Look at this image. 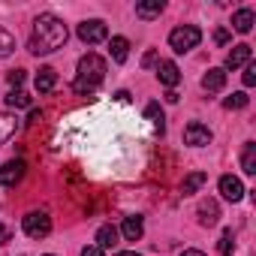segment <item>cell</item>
Wrapping results in <instances>:
<instances>
[{
    "label": "cell",
    "mask_w": 256,
    "mask_h": 256,
    "mask_svg": "<svg viewBox=\"0 0 256 256\" xmlns=\"http://www.w3.org/2000/svg\"><path fill=\"white\" fill-rule=\"evenodd\" d=\"M66 24L58 18V16H52V12H42L36 22H34V36H30V42H28V48L34 52V54H52V52H58L64 42H66Z\"/></svg>",
    "instance_id": "6da1fadb"
},
{
    "label": "cell",
    "mask_w": 256,
    "mask_h": 256,
    "mask_svg": "<svg viewBox=\"0 0 256 256\" xmlns=\"http://www.w3.org/2000/svg\"><path fill=\"white\" fill-rule=\"evenodd\" d=\"M102 78H106V60H102L100 54L88 52V54L78 60V76H76L72 88H76V94H90Z\"/></svg>",
    "instance_id": "7a4b0ae2"
},
{
    "label": "cell",
    "mask_w": 256,
    "mask_h": 256,
    "mask_svg": "<svg viewBox=\"0 0 256 256\" xmlns=\"http://www.w3.org/2000/svg\"><path fill=\"white\" fill-rule=\"evenodd\" d=\"M199 42H202V30H199L196 24H181V28H175V30L169 34V46H172V52H178V54L196 48Z\"/></svg>",
    "instance_id": "3957f363"
},
{
    "label": "cell",
    "mask_w": 256,
    "mask_h": 256,
    "mask_svg": "<svg viewBox=\"0 0 256 256\" xmlns=\"http://www.w3.org/2000/svg\"><path fill=\"white\" fill-rule=\"evenodd\" d=\"M24 232H28L30 238H46V235L52 232V217H48L46 211H30V214L24 217Z\"/></svg>",
    "instance_id": "277c9868"
},
{
    "label": "cell",
    "mask_w": 256,
    "mask_h": 256,
    "mask_svg": "<svg viewBox=\"0 0 256 256\" xmlns=\"http://www.w3.org/2000/svg\"><path fill=\"white\" fill-rule=\"evenodd\" d=\"M106 36H108V28H106L100 18H90V22H82V24H78V40L88 42V46H96V42H102Z\"/></svg>",
    "instance_id": "5b68a950"
},
{
    "label": "cell",
    "mask_w": 256,
    "mask_h": 256,
    "mask_svg": "<svg viewBox=\"0 0 256 256\" xmlns=\"http://www.w3.org/2000/svg\"><path fill=\"white\" fill-rule=\"evenodd\" d=\"M24 172H28L24 160H10V163H4V166H0V187H16V184L24 178Z\"/></svg>",
    "instance_id": "8992f818"
},
{
    "label": "cell",
    "mask_w": 256,
    "mask_h": 256,
    "mask_svg": "<svg viewBox=\"0 0 256 256\" xmlns=\"http://www.w3.org/2000/svg\"><path fill=\"white\" fill-rule=\"evenodd\" d=\"M184 142H187V145H193V148L211 145V130H208L205 124L193 120V124H187V126H184Z\"/></svg>",
    "instance_id": "52a82bcc"
},
{
    "label": "cell",
    "mask_w": 256,
    "mask_h": 256,
    "mask_svg": "<svg viewBox=\"0 0 256 256\" xmlns=\"http://www.w3.org/2000/svg\"><path fill=\"white\" fill-rule=\"evenodd\" d=\"M18 130H22V120L10 112H0V145H6Z\"/></svg>",
    "instance_id": "ba28073f"
},
{
    "label": "cell",
    "mask_w": 256,
    "mask_h": 256,
    "mask_svg": "<svg viewBox=\"0 0 256 256\" xmlns=\"http://www.w3.org/2000/svg\"><path fill=\"white\" fill-rule=\"evenodd\" d=\"M250 58H253V52H250V46H247V42H241V46H232V52L226 54V70L247 66V64H250Z\"/></svg>",
    "instance_id": "9c48e42d"
},
{
    "label": "cell",
    "mask_w": 256,
    "mask_h": 256,
    "mask_svg": "<svg viewBox=\"0 0 256 256\" xmlns=\"http://www.w3.org/2000/svg\"><path fill=\"white\" fill-rule=\"evenodd\" d=\"M220 193H223V199L238 202V199L244 196V184H241L235 175H223V178H220Z\"/></svg>",
    "instance_id": "30bf717a"
},
{
    "label": "cell",
    "mask_w": 256,
    "mask_h": 256,
    "mask_svg": "<svg viewBox=\"0 0 256 256\" xmlns=\"http://www.w3.org/2000/svg\"><path fill=\"white\" fill-rule=\"evenodd\" d=\"M157 78H160V84L175 88V84L181 82V70H178L172 60H160V66H157Z\"/></svg>",
    "instance_id": "8fae6325"
},
{
    "label": "cell",
    "mask_w": 256,
    "mask_h": 256,
    "mask_svg": "<svg viewBox=\"0 0 256 256\" xmlns=\"http://www.w3.org/2000/svg\"><path fill=\"white\" fill-rule=\"evenodd\" d=\"M120 235H124L126 241H139V238L145 235V223H142V217H124V223H120Z\"/></svg>",
    "instance_id": "7c38bea8"
},
{
    "label": "cell",
    "mask_w": 256,
    "mask_h": 256,
    "mask_svg": "<svg viewBox=\"0 0 256 256\" xmlns=\"http://www.w3.org/2000/svg\"><path fill=\"white\" fill-rule=\"evenodd\" d=\"M223 84H226V70H220V66H214V70H208V72L202 76V88L211 90V94L223 90Z\"/></svg>",
    "instance_id": "4fadbf2b"
},
{
    "label": "cell",
    "mask_w": 256,
    "mask_h": 256,
    "mask_svg": "<svg viewBox=\"0 0 256 256\" xmlns=\"http://www.w3.org/2000/svg\"><path fill=\"white\" fill-rule=\"evenodd\" d=\"M199 223L202 226H214L217 220H220V208H217V202L214 199H205V202H199Z\"/></svg>",
    "instance_id": "5bb4252c"
},
{
    "label": "cell",
    "mask_w": 256,
    "mask_h": 256,
    "mask_svg": "<svg viewBox=\"0 0 256 256\" xmlns=\"http://www.w3.org/2000/svg\"><path fill=\"white\" fill-rule=\"evenodd\" d=\"M118 235H120V232H118L112 223L100 226V229H96V247H100V250H112V247L118 244Z\"/></svg>",
    "instance_id": "9a60e30c"
},
{
    "label": "cell",
    "mask_w": 256,
    "mask_h": 256,
    "mask_svg": "<svg viewBox=\"0 0 256 256\" xmlns=\"http://www.w3.org/2000/svg\"><path fill=\"white\" fill-rule=\"evenodd\" d=\"M253 24H256L253 10H238V12L232 16V28H235L238 34H250V30H253Z\"/></svg>",
    "instance_id": "2e32d148"
},
{
    "label": "cell",
    "mask_w": 256,
    "mask_h": 256,
    "mask_svg": "<svg viewBox=\"0 0 256 256\" xmlns=\"http://www.w3.org/2000/svg\"><path fill=\"white\" fill-rule=\"evenodd\" d=\"M54 84H58V72H54L52 66H42V70L36 72V90H40V94H52Z\"/></svg>",
    "instance_id": "e0dca14e"
},
{
    "label": "cell",
    "mask_w": 256,
    "mask_h": 256,
    "mask_svg": "<svg viewBox=\"0 0 256 256\" xmlns=\"http://www.w3.org/2000/svg\"><path fill=\"white\" fill-rule=\"evenodd\" d=\"M163 10H166V4H163V0H148V4H136V16H139V18H145V22L157 18Z\"/></svg>",
    "instance_id": "ac0fdd59"
},
{
    "label": "cell",
    "mask_w": 256,
    "mask_h": 256,
    "mask_svg": "<svg viewBox=\"0 0 256 256\" xmlns=\"http://www.w3.org/2000/svg\"><path fill=\"white\" fill-rule=\"evenodd\" d=\"M108 52H112V60L124 64V60H126V54H130V42H126L124 36H112V42H108Z\"/></svg>",
    "instance_id": "d6986e66"
},
{
    "label": "cell",
    "mask_w": 256,
    "mask_h": 256,
    "mask_svg": "<svg viewBox=\"0 0 256 256\" xmlns=\"http://www.w3.org/2000/svg\"><path fill=\"white\" fill-rule=\"evenodd\" d=\"M205 181H208V175H205V172H190V175L181 181V193H184V196H190V193H196Z\"/></svg>",
    "instance_id": "ffe728a7"
},
{
    "label": "cell",
    "mask_w": 256,
    "mask_h": 256,
    "mask_svg": "<svg viewBox=\"0 0 256 256\" xmlns=\"http://www.w3.org/2000/svg\"><path fill=\"white\" fill-rule=\"evenodd\" d=\"M145 114H148V120L157 126V133H163V130H166V114H163L160 102H148V106H145Z\"/></svg>",
    "instance_id": "44dd1931"
},
{
    "label": "cell",
    "mask_w": 256,
    "mask_h": 256,
    "mask_svg": "<svg viewBox=\"0 0 256 256\" xmlns=\"http://www.w3.org/2000/svg\"><path fill=\"white\" fill-rule=\"evenodd\" d=\"M241 169H244L247 175H256V145H253V142H247V145H244V154H241Z\"/></svg>",
    "instance_id": "7402d4cb"
},
{
    "label": "cell",
    "mask_w": 256,
    "mask_h": 256,
    "mask_svg": "<svg viewBox=\"0 0 256 256\" xmlns=\"http://www.w3.org/2000/svg\"><path fill=\"white\" fill-rule=\"evenodd\" d=\"M12 52H16V36L0 28V58H10Z\"/></svg>",
    "instance_id": "603a6c76"
},
{
    "label": "cell",
    "mask_w": 256,
    "mask_h": 256,
    "mask_svg": "<svg viewBox=\"0 0 256 256\" xmlns=\"http://www.w3.org/2000/svg\"><path fill=\"white\" fill-rule=\"evenodd\" d=\"M6 106H10V108H28V106H30V96H28L24 90H10Z\"/></svg>",
    "instance_id": "cb8c5ba5"
},
{
    "label": "cell",
    "mask_w": 256,
    "mask_h": 256,
    "mask_svg": "<svg viewBox=\"0 0 256 256\" xmlns=\"http://www.w3.org/2000/svg\"><path fill=\"white\" fill-rule=\"evenodd\" d=\"M247 102H250V100H247V94H244V90H235L232 96H226V100H223V106H226V108H244Z\"/></svg>",
    "instance_id": "d4e9b609"
},
{
    "label": "cell",
    "mask_w": 256,
    "mask_h": 256,
    "mask_svg": "<svg viewBox=\"0 0 256 256\" xmlns=\"http://www.w3.org/2000/svg\"><path fill=\"white\" fill-rule=\"evenodd\" d=\"M217 250H220V256H232V250H235V238H232V229H226V232H223V238H220Z\"/></svg>",
    "instance_id": "484cf974"
},
{
    "label": "cell",
    "mask_w": 256,
    "mask_h": 256,
    "mask_svg": "<svg viewBox=\"0 0 256 256\" xmlns=\"http://www.w3.org/2000/svg\"><path fill=\"white\" fill-rule=\"evenodd\" d=\"M256 84V64H247L244 66V88H253Z\"/></svg>",
    "instance_id": "4316f807"
},
{
    "label": "cell",
    "mask_w": 256,
    "mask_h": 256,
    "mask_svg": "<svg viewBox=\"0 0 256 256\" xmlns=\"http://www.w3.org/2000/svg\"><path fill=\"white\" fill-rule=\"evenodd\" d=\"M214 42H217V46H226V42H229V30H226V28H217V30H214Z\"/></svg>",
    "instance_id": "83f0119b"
},
{
    "label": "cell",
    "mask_w": 256,
    "mask_h": 256,
    "mask_svg": "<svg viewBox=\"0 0 256 256\" xmlns=\"http://www.w3.org/2000/svg\"><path fill=\"white\" fill-rule=\"evenodd\" d=\"M6 78H10V84H12V88H18V84L24 82V70H12Z\"/></svg>",
    "instance_id": "f1b7e54d"
},
{
    "label": "cell",
    "mask_w": 256,
    "mask_h": 256,
    "mask_svg": "<svg viewBox=\"0 0 256 256\" xmlns=\"http://www.w3.org/2000/svg\"><path fill=\"white\" fill-rule=\"evenodd\" d=\"M154 64H157V52H148V54L142 58V66L148 70V66H154Z\"/></svg>",
    "instance_id": "f546056e"
},
{
    "label": "cell",
    "mask_w": 256,
    "mask_h": 256,
    "mask_svg": "<svg viewBox=\"0 0 256 256\" xmlns=\"http://www.w3.org/2000/svg\"><path fill=\"white\" fill-rule=\"evenodd\" d=\"M12 238V232H10V226H4V223H0V244H6Z\"/></svg>",
    "instance_id": "4dcf8cb0"
},
{
    "label": "cell",
    "mask_w": 256,
    "mask_h": 256,
    "mask_svg": "<svg viewBox=\"0 0 256 256\" xmlns=\"http://www.w3.org/2000/svg\"><path fill=\"white\" fill-rule=\"evenodd\" d=\"M82 256H106V253H102V250L94 244V247H84V250H82Z\"/></svg>",
    "instance_id": "1f68e13d"
},
{
    "label": "cell",
    "mask_w": 256,
    "mask_h": 256,
    "mask_svg": "<svg viewBox=\"0 0 256 256\" xmlns=\"http://www.w3.org/2000/svg\"><path fill=\"white\" fill-rule=\"evenodd\" d=\"M181 256H205V253H202V250H184Z\"/></svg>",
    "instance_id": "d6a6232c"
},
{
    "label": "cell",
    "mask_w": 256,
    "mask_h": 256,
    "mask_svg": "<svg viewBox=\"0 0 256 256\" xmlns=\"http://www.w3.org/2000/svg\"><path fill=\"white\" fill-rule=\"evenodd\" d=\"M114 256H139L136 250H124V253H114Z\"/></svg>",
    "instance_id": "836d02e7"
},
{
    "label": "cell",
    "mask_w": 256,
    "mask_h": 256,
    "mask_svg": "<svg viewBox=\"0 0 256 256\" xmlns=\"http://www.w3.org/2000/svg\"><path fill=\"white\" fill-rule=\"evenodd\" d=\"M46 256H52V253H46Z\"/></svg>",
    "instance_id": "e575fe53"
}]
</instances>
